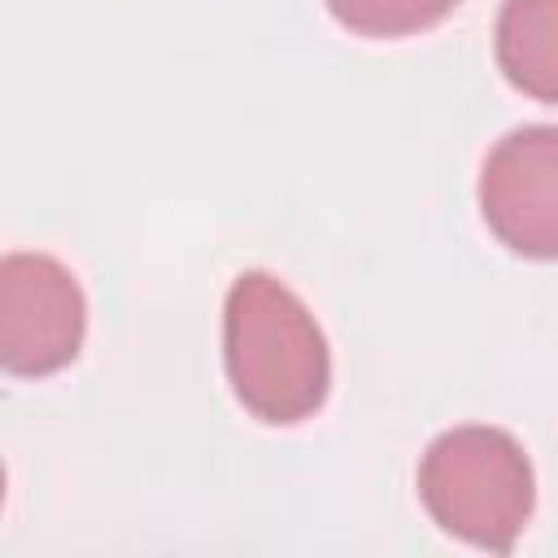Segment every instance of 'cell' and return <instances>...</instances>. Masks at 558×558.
<instances>
[{
	"mask_svg": "<svg viewBox=\"0 0 558 558\" xmlns=\"http://www.w3.org/2000/svg\"><path fill=\"white\" fill-rule=\"evenodd\" d=\"M418 497L449 536L506 554L532 519L536 480L510 432L466 423L427 445L418 462Z\"/></svg>",
	"mask_w": 558,
	"mask_h": 558,
	"instance_id": "2",
	"label": "cell"
},
{
	"mask_svg": "<svg viewBox=\"0 0 558 558\" xmlns=\"http://www.w3.org/2000/svg\"><path fill=\"white\" fill-rule=\"evenodd\" d=\"M222 362L235 401L288 427L310 418L331 388V353L305 301L266 270H244L222 305Z\"/></svg>",
	"mask_w": 558,
	"mask_h": 558,
	"instance_id": "1",
	"label": "cell"
},
{
	"mask_svg": "<svg viewBox=\"0 0 558 558\" xmlns=\"http://www.w3.org/2000/svg\"><path fill=\"white\" fill-rule=\"evenodd\" d=\"M458 0H327L331 17L366 39H401L436 26L453 13Z\"/></svg>",
	"mask_w": 558,
	"mask_h": 558,
	"instance_id": "6",
	"label": "cell"
},
{
	"mask_svg": "<svg viewBox=\"0 0 558 558\" xmlns=\"http://www.w3.org/2000/svg\"><path fill=\"white\" fill-rule=\"evenodd\" d=\"M480 214L510 253L558 262V126H519L488 148Z\"/></svg>",
	"mask_w": 558,
	"mask_h": 558,
	"instance_id": "4",
	"label": "cell"
},
{
	"mask_svg": "<svg viewBox=\"0 0 558 558\" xmlns=\"http://www.w3.org/2000/svg\"><path fill=\"white\" fill-rule=\"evenodd\" d=\"M497 65L510 87L558 105V0H506L497 13Z\"/></svg>",
	"mask_w": 558,
	"mask_h": 558,
	"instance_id": "5",
	"label": "cell"
},
{
	"mask_svg": "<svg viewBox=\"0 0 558 558\" xmlns=\"http://www.w3.org/2000/svg\"><path fill=\"white\" fill-rule=\"evenodd\" d=\"M87 301L70 266L48 253L0 262V362L9 375H52L83 349Z\"/></svg>",
	"mask_w": 558,
	"mask_h": 558,
	"instance_id": "3",
	"label": "cell"
}]
</instances>
